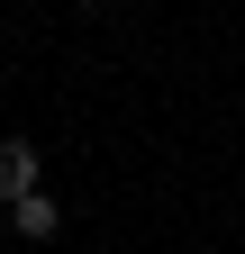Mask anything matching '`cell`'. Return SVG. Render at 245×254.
Wrapping results in <instances>:
<instances>
[{
  "label": "cell",
  "mask_w": 245,
  "mask_h": 254,
  "mask_svg": "<svg viewBox=\"0 0 245 254\" xmlns=\"http://www.w3.org/2000/svg\"><path fill=\"white\" fill-rule=\"evenodd\" d=\"M27 190H37V145H27V136H9V145H0V200H27Z\"/></svg>",
  "instance_id": "1"
},
{
  "label": "cell",
  "mask_w": 245,
  "mask_h": 254,
  "mask_svg": "<svg viewBox=\"0 0 245 254\" xmlns=\"http://www.w3.org/2000/svg\"><path fill=\"white\" fill-rule=\"evenodd\" d=\"M9 218H18V236H55V227H64V209H55L46 190H27V200H18Z\"/></svg>",
  "instance_id": "2"
},
{
  "label": "cell",
  "mask_w": 245,
  "mask_h": 254,
  "mask_svg": "<svg viewBox=\"0 0 245 254\" xmlns=\"http://www.w3.org/2000/svg\"><path fill=\"white\" fill-rule=\"evenodd\" d=\"M82 9H109V0H82Z\"/></svg>",
  "instance_id": "3"
}]
</instances>
